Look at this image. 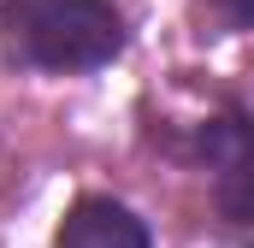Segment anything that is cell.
Segmentation results:
<instances>
[{
    "mask_svg": "<svg viewBox=\"0 0 254 248\" xmlns=\"http://www.w3.org/2000/svg\"><path fill=\"white\" fill-rule=\"evenodd\" d=\"M130 24L113 0H0V60L18 71L83 77L125 54Z\"/></svg>",
    "mask_w": 254,
    "mask_h": 248,
    "instance_id": "obj_1",
    "label": "cell"
},
{
    "mask_svg": "<svg viewBox=\"0 0 254 248\" xmlns=\"http://www.w3.org/2000/svg\"><path fill=\"white\" fill-rule=\"evenodd\" d=\"M195 154L207 166V189H213V219L231 243L254 248V113L225 107L219 119L201 124Z\"/></svg>",
    "mask_w": 254,
    "mask_h": 248,
    "instance_id": "obj_2",
    "label": "cell"
},
{
    "mask_svg": "<svg viewBox=\"0 0 254 248\" xmlns=\"http://www.w3.org/2000/svg\"><path fill=\"white\" fill-rule=\"evenodd\" d=\"M54 248H154V231L113 195H77L54 231Z\"/></svg>",
    "mask_w": 254,
    "mask_h": 248,
    "instance_id": "obj_3",
    "label": "cell"
},
{
    "mask_svg": "<svg viewBox=\"0 0 254 248\" xmlns=\"http://www.w3.org/2000/svg\"><path fill=\"white\" fill-rule=\"evenodd\" d=\"M201 12H213V24L225 30H254V0H207Z\"/></svg>",
    "mask_w": 254,
    "mask_h": 248,
    "instance_id": "obj_4",
    "label": "cell"
}]
</instances>
